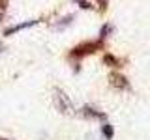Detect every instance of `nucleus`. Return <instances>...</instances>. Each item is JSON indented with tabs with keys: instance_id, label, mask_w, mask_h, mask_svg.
Wrapping results in <instances>:
<instances>
[{
	"instance_id": "nucleus-1",
	"label": "nucleus",
	"mask_w": 150,
	"mask_h": 140,
	"mask_svg": "<svg viewBox=\"0 0 150 140\" xmlns=\"http://www.w3.org/2000/svg\"><path fill=\"white\" fill-rule=\"evenodd\" d=\"M54 105L62 114H73V105L62 90H54Z\"/></svg>"
},
{
	"instance_id": "nucleus-2",
	"label": "nucleus",
	"mask_w": 150,
	"mask_h": 140,
	"mask_svg": "<svg viewBox=\"0 0 150 140\" xmlns=\"http://www.w3.org/2000/svg\"><path fill=\"white\" fill-rule=\"evenodd\" d=\"M100 47H101V41H98V43H84V45H79V47H75V49H73L71 56H84V54H90V52H94L96 49H100Z\"/></svg>"
},
{
	"instance_id": "nucleus-3",
	"label": "nucleus",
	"mask_w": 150,
	"mask_h": 140,
	"mask_svg": "<svg viewBox=\"0 0 150 140\" xmlns=\"http://www.w3.org/2000/svg\"><path fill=\"white\" fill-rule=\"evenodd\" d=\"M83 114L86 116V118H94V120H103L105 118V114L103 112H100V110H96L94 106H83Z\"/></svg>"
},
{
	"instance_id": "nucleus-4",
	"label": "nucleus",
	"mask_w": 150,
	"mask_h": 140,
	"mask_svg": "<svg viewBox=\"0 0 150 140\" xmlns=\"http://www.w3.org/2000/svg\"><path fill=\"white\" fill-rule=\"evenodd\" d=\"M38 21H26V22H23V24H17V26H11V28H8L6 32H4V36H11V34H15V32H21V30H25V28L28 26H34Z\"/></svg>"
},
{
	"instance_id": "nucleus-5",
	"label": "nucleus",
	"mask_w": 150,
	"mask_h": 140,
	"mask_svg": "<svg viewBox=\"0 0 150 140\" xmlns=\"http://www.w3.org/2000/svg\"><path fill=\"white\" fill-rule=\"evenodd\" d=\"M101 133H103V136H105V140H112V136H115V129H112L111 123H103Z\"/></svg>"
},
{
	"instance_id": "nucleus-6",
	"label": "nucleus",
	"mask_w": 150,
	"mask_h": 140,
	"mask_svg": "<svg viewBox=\"0 0 150 140\" xmlns=\"http://www.w3.org/2000/svg\"><path fill=\"white\" fill-rule=\"evenodd\" d=\"M111 78H112V84L115 86H120V88H128V82H126V78L122 77V75H111Z\"/></svg>"
},
{
	"instance_id": "nucleus-7",
	"label": "nucleus",
	"mask_w": 150,
	"mask_h": 140,
	"mask_svg": "<svg viewBox=\"0 0 150 140\" xmlns=\"http://www.w3.org/2000/svg\"><path fill=\"white\" fill-rule=\"evenodd\" d=\"M71 21H73V15H68V17H64V19H62V22H58V24H56L54 28H60V30H62V28H66V26L71 24Z\"/></svg>"
},
{
	"instance_id": "nucleus-8",
	"label": "nucleus",
	"mask_w": 150,
	"mask_h": 140,
	"mask_svg": "<svg viewBox=\"0 0 150 140\" xmlns=\"http://www.w3.org/2000/svg\"><path fill=\"white\" fill-rule=\"evenodd\" d=\"M103 62H105V64H109V65H112V67H118V60H116L115 56H111V54H105Z\"/></svg>"
},
{
	"instance_id": "nucleus-9",
	"label": "nucleus",
	"mask_w": 150,
	"mask_h": 140,
	"mask_svg": "<svg viewBox=\"0 0 150 140\" xmlns=\"http://www.w3.org/2000/svg\"><path fill=\"white\" fill-rule=\"evenodd\" d=\"M111 30H112V26H111V24H105V26L101 28V32H100V37H101V39H105V37H107V34H109Z\"/></svg>"
},
{
	"instance_id": "nucleus-10",
	"label": "nucleus",
	"mask_w": 150,
	"mask_h": 140,
	"mask_svg": "<svg viewBox=\"0 0 150 140\" xmlns=\"http://www.w3.org/2000/svg\"><path fill=\"white\" fill-rule=\"evenodd\" d=\"M75 2H77V4H81V8H83V9H88V8H90V4H88L86 0H75Z\"/></svg>"
},
{
	"instance_id": "nucleus-11",
	"label": "nucleus",
	"mask_w": 150,
	"mask_h": 140,
	"mask_svg": "<svg viewBox=\"0 0 150 140\" xmlns=\"http://www.w3.org/2000/svg\"><path fill=\"white\" fill-rule=\"evenodd\" d=\"M0 140H6V138H0Z\"/></svg>"
}]
</instances>
